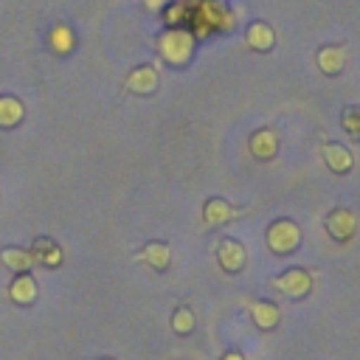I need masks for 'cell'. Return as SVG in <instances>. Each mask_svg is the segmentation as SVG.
I'll return each instance as SVG.
<instances>
[{"label": "cell", "mask_w": 360, "mask_h": 360, "mask_svg": "<svg viewBox=\"0 0 360 360\" xmlns=\"http://www.w3.org/2000/svg\"><path fill=\"white\" fill-rule=\"evenodd\" d=\"M219 360H245V354H242V352H236V349H231V352H225Z\"/></svg>", "instance_id": "cb8c5ba5"}, {"label": "cell", "mask_w": 360, "mask_h": 360, "mask_svg": "<svg viewBox=\"0 0 360 360\" xmlns=\"http://www.w3.org/2000/svg\"><path fill=\"white\" fill-rule=\"evenodd\" d=\"M0 262L17 276V273H28L34 267V256L28 248H17V245H8L0 250Z\"/></svg>", "instance_id": "d6986e66"}, {"label": "cell", "mask_w": 360, "mask_h": 360, "mask_svg": "<svg viewBox=\"0 0 360 360\" xmlns=\"http://www.w3.org/2000/svg\"><path fill=\"white\" fill-rule=\"evenodd\" d=\"M194 326H197L194 309H191L188 304H180V307L174 309V315H172V332H174V335H191Z\"/></svg>", "instance_id": "44dd1931"}, {"label": "cell", "mask_w": 360, "mask_h": 360, "mask_svg": "<svg viewBox=\"0 0 360 360\" xmlns=\"http://www.w3.org/2000/svg\"><path fill=\"white\" fill-rule=\"evenodd\" d=\"M245 45L256 53H270L276 48V31L267 20H253L245 28Z\"/></svg>", "instance_id": "8fae6325"}, {"label": "cell", "mask_w": 360, "mask_h": 360, "mask_svg": "<svg viewBox=\"0 0 360 360\" xmlns=\"http://www.w3.org/2000/svg\"><path fill=\"white\" fill-rule=\"evenodd\" d=\"M132 262H141L158 273H166L169 264H172V248L169 242H160V239H149L146 245H141L135 253H132Z\"/></svg>", "instance_id": "9c48e42d"}, {"label": "cell", "mask_w": 360, "mask_h": 360, "mask_svg": "<svg viewBox=\"0 0 360 360\" xmlns=\"http://www.w3.org/2000/svg\"><path fill=\"white\" fill-rule=\"evenodd\" d=\"M340 127H343V132H346L349 138L360 141V107H354V104L343 107V112H340Z\"/></svg>", "instance_id": "7402d4cb"}, {"label": "cell", "mask_w": 360, "mask_h": 360, "mask_svg": "<svg viewBox=\"0 0 360 360\" xmlns=\"http://www.w3.org/2000/svg\"><path fill=\"white\" fill-rule=\"evenodd\" d=\"M248 315H250L253 326L262 329V332H273V329L281 323V309H278V304H273V301H267V298L250 301Z\"/></svg>", "instance_id": "4fadbf2b"}, {"label": "cell", "mask_w": 360, "mask_h": 360, "mask_svg": "<svg viewBox=\"0 0 360 360\" xmlns=\"http://www.w3.org/2000/svg\"><path fill=\"white\" fill-rule=\"evenodd\" d=\"M101 360H112V357H101Z\"/></svg>", "instance_id": "d4e9b609"}, {"label": "cell", "mask_w": 360, "mask_h": 360, "mask_svg": "<svg viewBox=\"0 0 360 360\" xmlns=\"http://www.w3.org/2000/svg\"><path fill=\"white\" fill-rule=\"evenodd\" d=\"M321 158H323L326 169H332L335 174H346V172L354 169V155H352V149L343 146V143H338V141H326V143L321 146Z\"/></svg>", "instance_id": "5bb4252c"}, {"label": "cell", "mask_w": 360, "mask_h": 360, "mask_svg": "<svg viewBox=\"0 0 360 360\" xmlns=\"http://www.w3.org/2000/svg\"><path fill=\"white\" fill-rule=\"evenodd\" d=\"M166 3H169V0H143V8H146V11H160Z\"/></svg>", "instance_id": "603a6c76"}, {"label": "cell", "mask_w": 360, "mask_h": 360, "mask_svg": "<svg viewBox=\"0 0 360 360\" xmlns=\"http://www.w3.org/2000/svg\"><path fill=\"white\" fill-rule=\"evenodd\" d=\"M160 17H163L166 28H186V22L191 17V0H169L160 8Z\"/></svg>", "instance_id": "ffe728a7"}, {"label": "cell", "mask_w": 360, "mask_h": 360, "mask_svg": "<svg viewBox=\"0 0 360 360\" xmlns=\"http://www.w3.org/2000/svg\"><path fill=\"white\" fill-rule=\"evenodd\" d=\"M346 59H349L346 45H321L315 53V65L323 76H340L346 68Z\"/></svg>", "instance_id": "7c38bea8"}, {"label": "cell", "mask_w": 360, "mask_h": 360, "mask_svg": "<svg viewBox=\"0 0 360 360\" xmlns=\"http://www.w3.org/2000/svg\"><path fill=\"white\" fill-rule=\"evenodd\" d=\"M264 245H267V250L276 253V256H290V253H295L298 245H301V225H298L295 219H290V217L273 219V222L267 225V231H264Z\"/></svg>", "instance_id": "3957f363"}, {"label": "cell", "mask_w": 360, "mask_h": 360, "mask_svg": "<svg viewBox=\"0 0 360 360\" xmlns=\"http://www.w3.org/2000/svg\"><path fill=\"white\" fill-rule=\"evenodd\" d=\"M197 39L188 28H163L155 37V51L169 68H186L194 56Z\"/></svg>", "instance_id": "7a4b0ae2"}, {"label": "cell", "mask_w": 360, "mask_h": 360, "mask_svg": "<svg viewBox=\"0 0 360 360\" xmlns=\"http://www.w3.org/2000/svg\"><path fill=\"white\" fill-rule=\"evenodd\" d=\"M236 11L225 0H191L188 31L194 39H205L211 34H231L236 28Z\"/></svg>", "instance_id": "6da1fadb"}, {"label": "cell", "mask_w": 360, "mask_h": 360, "mask_svg": "<svg viewBox=\"0 0 360 360\" xmlns=\"http://www.w3.org/2000/svg\"><path fill=\"white\" fill-rule=\"evenodd\" d=\"M312 284H315V281H312V273H309L307 267H287L284 273H278V276L270 278V287H273L276 292L292 298V301L307 298V295L312 292Z\"/></svg>", "instance_id": "277c9868"}, {"label": "cell", "mask_w": 360, "mask_h": 360, "mask_svg": "<svg viewBox=\"0 0 360 360\" xmlns=\"http://www.w3.org/2000/svg\"><path fill=\"white\" fill-rule=\"evenodd\" d=\"M160 84V73L155 65L143 62V65H135L127 76H124V90L132 93V96H152Z\"/></svg>", "instance_id": "8992f818"}, {"label": "cell", "mask_w": 360, "mask_h": 360, "mask_svg": "<svg viewBox=\"0 0 360 360\" xmlns=\"http://www.w3.org/2000/svg\"><path fill=\"white\" fill-rule=\"evenodd\" d=\"M22 118H25V104L11 93H0V129H14L22 124Z\"/></svg>", "instance_id": "e0dca14e"}, {"label": "cell", "mask_w": 360, "mask_h": 360, "mask_svg": "<svg viewBox=\"0 0 360 360\" xmlns=\"http://www.w3.org/2000/svg\"><path fill=\"white\" fill-rule=\"evenodd\" d=\"M214 253H217V264H219L225 273H242L245 264H248V250H245V245H242L239 239H233V236L219 239Z\"/></svg>", "instance_id": "52a82bcc"}, {"label": "cell", "mask_w": 360, "mask_h": 360, "mask_svg": "<svg viewBox=\"0 0 360 360\" xmlns=\"http://www.w3.org/2000/svg\"><path fill=\"white\" fill-rule=\"evenodd\" d=\"M323 225H326V233H329L335 242H340V245H343V242L354 239L360 219H357V214H354L352 208H346V205H338V208H332V211L326 214Z\"/></svg>", "instance_id": "5b68a950"}, {"label": "cell", "mask_w": 360, "mask_h": 360, "mask_svg": "<svg viewBox=\"0 0 360 360\" xmlns=\"http://www.w3.org/2000/svg\"><path fill=\"white\" fill-rule=\"evenodd\" d=\"M28 250L34 256V264H42V267H59L65 262L62 245L56 239H51V236H37Z\"/></svg>", "instance_id": "9a60e30c"}, {"label": "cell", "mask_w": 360, "mask_h": 360, "mask_svg": "<svg viewBox=\"0 0 360 360\" xmlns=\"http://www.w3.org/2000/svg\"><path fill=\"white\" fill-rule=\"evenodd\" d=\"M278 132L273 127H259L250 132L248 138V152L256 158V160H273L278 155Z\"/></svg>", "instance_id": "30bf717a"}, {"label": "cell", "mask_w": 360, "mask_h": 360, "mask_svg": "<svg viewBox=\"0 0 360 360\" xmlns=\"http://www.w3.org/2000/svg\"><path fill=\"white\" fill-rule=\"evenodd\" d=\"M242 214H248V208H236V205H231L222 197H208L202 202V222H205V228H222V225H228L231 219H236Z\"/></svg>", "instance_id": "ba28073f"}, {"label": "cell", "mask_w": 360, "mask_h": 360, "mask_svg": "<svg viewBox=\"0 0 360 360\" xmlns=\"http://www.w3.org/2000/svg\"><path fill=\"white\" fill-rule=\"evenodd\" d=\"M8 298H11L14 304H20V307L34 304V301L39 298V284H37V278H34L31 273H17V276L11 278V284H8Z\"/></svg>", "instance_id": "2e32d148"}, {"label": "cell", "mask_w": 360, "mask_h": 360, "mask_svg": "<svg viewBox=\"0 0 360 360\" xmlns=\"http://www.w3.org/2000/svg\"><path fill=\"white\" fill-rule=\"evenodd\" d=\"M48 48H51V53H56V56H68V53L76 48V34H73V28H70L68 22L51 25V31H48Z\"/></svg>", "instance_id": "ac0fdd59"}]
</instances>
